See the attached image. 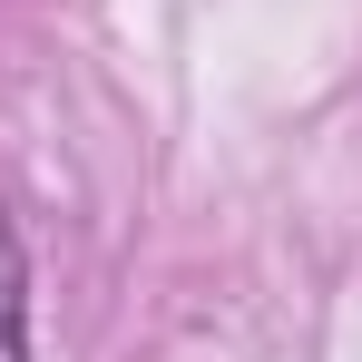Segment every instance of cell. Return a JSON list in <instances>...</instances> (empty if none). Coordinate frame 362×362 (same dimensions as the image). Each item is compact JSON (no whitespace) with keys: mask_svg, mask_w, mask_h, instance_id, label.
Segmentation results:
<instances>
[{"mask_svg":"<svg viewBox=\"0 0 362 362\" xmlns=\"http://www.w3.org/2000/svg\"><path fill=\"white\" fill-rule=\"evenodd\" d=\"M0 362H30V274H20L10 216H0Z\"/></svg>","mask_w":362,"mask_h":362,"instance_id":"cell-1","label":"cell"}]
</instances>
